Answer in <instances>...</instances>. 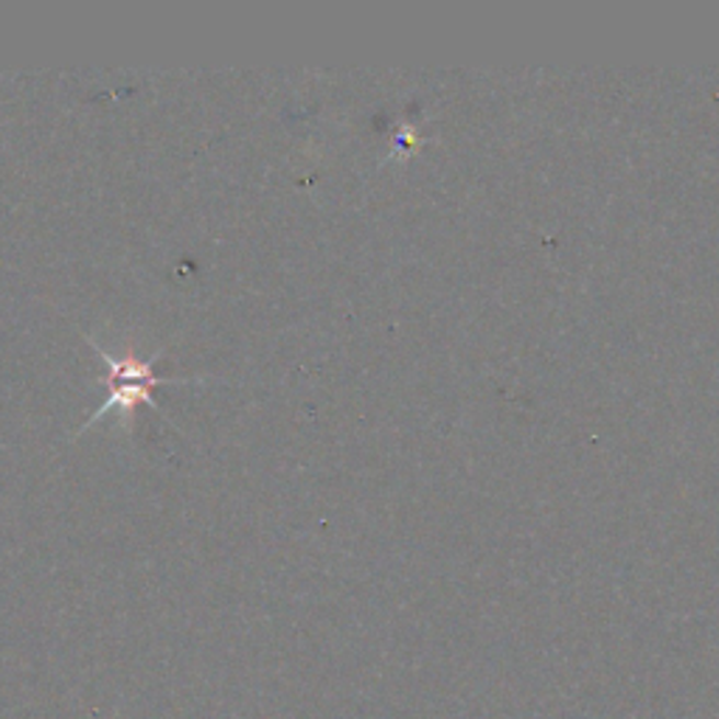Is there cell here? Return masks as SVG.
Returning <instances> with one entry per match:
<instances>
[{
    "instance_id": "1",
    "label": "cell",
    "mask_w": 719,
    "mask_h": 719,
    "mask_svg": "<svg viewBox=\"0 0 719 719\" xmlns=\"http://www.w3.org/2000/svg\"><path fill=\"white\" fill-rule=\"evenodd\" d=\"M88 341L90 346L96 349L99 357L104 360V366L110 368V386H113V391H110V397L104 399V404H99V411L84 422L82 431H88L90 424L96 422V419H102L104 413L110 411H118L122 413V419L133 422L135 408H138V404L141 402L155 404L152 388L167 386V383H192V379L158 377V374H155V357L152 360L135 357L133 349H124V354H110L107 349L99 346L93 338H88ZM155 408H158V404H155Z\"/></svg>"
}]
</instances>
